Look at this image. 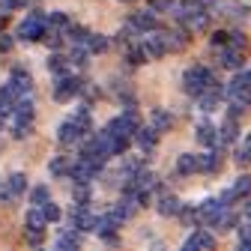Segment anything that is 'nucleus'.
Wrapping results in <instances>:
<instances>
[{
	"label": "nucleus",
	"instance_id": "obj_5",
	"mask_svg": "<svg viewBox=\"0 0 251 251\" xmlns=\"http://www.w3.org/2000/svg\"><path fill=\"white\" fill-rule=\"evenodd\" d=\"M45 33H48V15H45V12H30V15L18 24V39H24V42L45 39Z\"/></svg>",
	"mask_w": 251,
	"mask_h": 251
},
{
	"label": "nucleus",
	"instance_id": "obj_16",
	"mask_svg": "<svg viewBox=\"0 0 251 251\" xmlns=\"http://www.w3.org/2000/svg\"><path fill=\"white\" fill-rule=\"evenodd\" d=\"M218 57H222L218 63H222L225 69H239V66H242V48H239V45H227V48H222V54H218Z\"/></svg>",
	"mask_w": 251,
	"mask_h": 251
},
{
	"label": "nucleus",
	"instance_id": "obj_27",
	"mask_svg": "<svg viewBox=\"0 0 251 251\" xmlns=\"http://www.w3.org/2000/svg\"><path fill=\"white\" fill-rule=\"evenodd\" d=\"M87 57H90V48L87 45H72V51H69L72 66H87Z\"/></svg>",
	"mask_w": 251,
	"mask_h": 251
},
{
	"label": "nucleus",
	"instance_id": "obj_29",
	"mask_svg": "<svg viewBox=\"0 0 251 251\" xmlns=\"http://www.w3.org/2000/svg\"><path fill=\"white\" fill-rule=\"evenodd\" d=\"M152 126H155V129H168V126H171V114L168 111H152Z\"/></svg>",
	"mask_w": 251,
	"mask_h": 251
},
{
	"label": "nucleus",
	"instance_id": "obj_36",
	"mask_svg": "<svg viewBox=\"0 0 251 251\" xmlns=\"http://www.w3.org/2000/svg\"><path fill=\"white\" fill-rule=\"evenodd\" d=\"M150 9H174V0H150Z\"/></svg>",
	"mask_w": 251,
	"mask_h": 251
},
{
	"label": "nucleus",
	"instance_id": "obj_18",
	"mask_svg": "<svg viewBox=\"0 0 251 251\" xmlns=\"http://www.w3.org/2000/svg\"><path fill=\"white\" fill-rule=\"evenodd\" d=\"M15 105H18V96L9 90V84H3V87H0V114H3V117H12Z\"/></svg>",
	"mask_w": 251,
	"mask_h": 251
},
{
	"label": "nucleus",
	"instance_id": "obj_19",
	"mask_svg": "<svg viewBox=\"0 0 251 251\" xmlns=\"http://www.w3.org/2000/svg\"><path fill=\"white\" fill-rule=\"evenodd\" d=\"M198 141L203 144V147H218L222 141H218V129L212 123H201L198 126Z\"/></svg>",
	"mask_w": 251,
	"mask_h": 251
},
{
	"label": "nucleus",
	"instance_id": "obj_23",
	"mask_svg": "<svg viewBox=\"0 0 251 251\" xmlns=\"http://www.w3.org/2000/svg\"><path fill=\"white\" fill-rule=\"evenodd\" d=\"M218 141H222V144H230V141H236V117H233V114L225 120V126H222V129H218Z\"/></svg>",
	"mask_w": 251,
	"mask_h": 251
},
{
	"label": "nucleus",
	"instance_id": "obj_17",
	"mask_svg": "<svg viewBox=\"0 0 251 251\" xmlns=\"http://www.w3.org/2000/svg\"><path fill=\"white\" fill-rule=\"evenodd\" d=\"M93 218H96V215H90L87 206H75V209H72V218H69V225H72L75 230H93Z\"/></svg>",
	"mask_w": 251,
	"mask_h": 251
},
{
	"label": "nucleus",
	"instance_id": "obj_33",
	"mask_svg": "<svg viewBox=\"0 0 251 251\" xmlns=\"http://www.w3.org/2000/svg\"><path fill=\"white\" fill-rule=\"evenodd\" d=\"M87 48H90V51H105V48H108V39L99 36V33H93L90 42H87Z\"/></svg>",
	"mask_w": 251,
	"mask_h": 251
},
{
	"label": "nucleus",
	"instance_id": "obj_13",
	"mask_svg": "<svg viewBox=\"0 0 251 251\" xmlns=\"http://www.w3.org/2000/svg\"><path fill=\"white\" fill-rule=\"evenodd\" d=\"M129 24L138 30L141 36L152 33V30H159V21H155V15H152V12H135V15L129 18Z\"/></svg>",
	"mask_w": 251,
	"mask_h": 251
},
{
	"label": "nucleus",
	"instance_id": "obj_31",
	"mask_svg": "<svg viewBox=\"0 0 251 251\" xmlns=\"http://www.w3.org/2000/svg\"><path fill=\"white\" fill-rule=\"evenodd\" d=\"M30 201H33L36 206H42L45 201H51V198H48V188H45V185H36L33 192H30Z\"/></svg>",
	"mask_w": 251,
	"mask_h": 251
},
{
	"label": "nucleus",
	"instance_id": "obj_9",
	"mask_svg": "<svg viewBox=\"0 0 251 251\" xmlns=\"http://www.w3.org/2000/svg\"><path fill=\"white\" fill-rule=\"evenodd\" d=\"M105 129H111L114 135H123V138H132L138 129H141V120H138V114L129 108V111H126V114H120V117H114L108 126H105Z\"/></svg>",
	"mask_w": 251,
	"mask_h": 251
},
{
	"label": "nucleus",
	"instance_id": "obj_20",
	"mask_svg": "<svg viewBox=\"0 0 251 251\" xmlns=\"http://www.w3.org/2000/svg\"><path fill=\"white\" fill-rule=\"evenodd\" d=\"M69 66H72V60H69L66 54H60V51L48 57V69H51L54 75H69Z\"/></svg>",
	"mask_w": 251,
	"mask_h": 251
},
{
	"label": "nucleus",
	"instance_id": "obj_32",
	"mask_svg": "<svg viewBox=\"0 0 251 251\" xmlns=\"http://www.w3.org/2000/svg\"><path fill=\"white\" fill-rule=\"evenodd\" d=\"M48 171H51L54 176H60V174H66V171H69V162L63 159V155H57V159H54V162L48 165Z\"/></svg>",
	"mask_w": 251,
	"mask_h": 251
},
{
	"label": "nucleus",
	"instance_id": "obj_28",
	"mask_svg": "<svg viewBox=\"0 0 251 251\" xmlns=\"http://www.w3.org/2000/svg\"><path fill=\"white\" fill-rule=\"evenodd\" d=\"M81 245V236L75 233V227L69 230V233H63L60 239H57V248H78Z\"/></svg>",
	"mask_w": 251,
	"mask_h": 251
},
{
	"label": "nucleus",
	"instance_id": "obj_14",
	"mask_svg": "<svg viewBox=\"0 0 251 251\" xmlns=\"http://www.w3.org/2000/svg\"><path fill=\"white\" fill-rule=\"evenodd\" d=\"M215 12L222 15V18H233V21L248 18V9L239 6V3H230V0H218V3H215Z\"/></svg>",
	"mask_w": 251,
	"mask_h": 251
},
{
	"label": "nucleus",
	"instance_id": "obj_34",
	"mask_svg": "<svg viewBox=\"0 0 251 251\" xmlns=\"http://www.w3.org/2000/svg\"><path fill=\"white\" fill-rule=\"evenodd\" d=\"M239 245L242 248H251V218L245 222V227H239Z\"/></svg>",
	"mask_w": 251,
	"mask_h": 251
},
{
	"label": "nucleus",
	"instance_id": "obj_4",
	"mask_svg": "<svg viewBox=\"0 0 251 251\" xmlns=\"http://www.w3.org/2000/svg\"><path fill=\"white\" fill-rule=\"evenodd\" d=\"M182 87H185L188 96L201 99L203 93H209L212 87H218V81H215L212 69H206V66H192V69H185V75H182Z\"/></svg>",
	"mask_w": 251,
	"mask_h": 251
},
{
	"label": "nucleus",
	"instance_id": "obj_30",
	"mask_svg": "<svg viewBox=\"0 0 251 251\" xmlns=\"http://www.w3.org/2000/svg\"><path fill=\"white\" fill-rule=\"evenodd\" d=\"M39 209L45 212V218H48V225H51V222H57V218H60V206H57L54 201H45V203H42Z\"/></svg>",
	"mask_w": 251,
	"mask_h": 251
},
{
	"label": "nucleus",
	"instance_id": "obj_11",
	"mask_svg": "<svg viewBox=\"0 0 251 251\" xmlns=\"http://www.w3.org/2000/svg\"><path fill=\"white\" fill-rule=\"evenodd\" d=\"M9 90L15 93L18 99L30 96V90H33V78H30V72H27L24 66H15V69L9 72Z\"/></svg>",
	"mask_w": 251,
	"mask_h": 251
},
{
	"label": "nucleus",
	"instance_id": "obj_21",
	"mask_svg": "<svg viewBox=\"0 0 251 251\" xmlns=\"http://www.w3.org/2000/svg\"><path fill=\"white\" fill-rule=\"evenodd\" d=\"M212 245H215V242H212V236H209V233H203V230H195L192 236L185 239V248H188V251H192V248H212Z\"/></svg>",
	"mask_w": 251,
	"mask_h": 251
},
{
	"label": "nucleus",
	"instance_id": "obj_39",
	"mask_svg": "<svg viewBox=\"0 0 251 251\" xmlns=\"http://www.w3.org/2000/svg\"><path fill=\"white\" fill-rule=\"evenodd\" d=\"M3 120H6V117H3V114H0V126H3Z\"/></svg>",
	"mask_w": 251,
	"mask_h": 251
},
{
	"label": "nucleus",
	"instance_id": "obj_10",
	"mask_svg": "<svg viewBox=\"0 0 251 251\" xmlns=\"http://www.w3.org/2000/svg\"><path fill=\"white\" fill-rule=\"evenodd\" d=\"M84 90V81L81 78H72V75H57V84H54V99L57 102H69L75 99L78 93Z\"/></svg>",
	"mask_w": 251,
	"mask_h": 251
},
{
	"label": "nucleus",
	"instance_id": "obj_8",
	"mask_svg": "<svg viewBox=\"0 0 251 251\" xmlns=\"http://www.w3.org/2000/svg\"><path fill=\"white\" fill-rule=\"evenodd\" d=\"M123 222H126V218H123L117 209H111V212H102V215L93 218V230H96L99 236H105L108 242H114V230L123 227Z\"/></svg>",
	"mask_w": 251,
	"mask_h": 251
},
{
	"label": "nucleus",
	"instance_id": "obj_7",
	"mask_svg": "<svg viewBox=\"0 0 251 251\" xmlns=\"http://www.w3.org/2000/svg\"><path fill=\"white\" fill-rule=\"evenodd\" d=\"M45 227H48L45 212H42L39 206L30 209L27 218H24V236H27V242H30V245H39V242L45 239Z\"/></svg>",
	"mask_w": 251,
	"mask_h": 251
},
{
	"label": "nucleus",
	"instance_id": "obj_2",
	"mask_svg": "<svg viewBox=\"0 0 251 251\" xmlns=\"http://www.w3.org/2000/svg\"><path fill=\"white\" fill-rule=\"evenodd\" d=\"M212 3V0H182V3L176 6V21L185 27V30H203L206 24H209V6Z\"/></svg>",
	"mask_w": 251,
	"mask_h": 251
},
{
	"label": "nucleus",
	"instance_id": "obj_37",
	"mask_svg": "<svg viewBox=\"0 0 251 251\" xmlns=\"http://www.w3.org/2000/svg\"><path fill=\"white\" fill-rule=\"evenodd\" d=\"M12 48V39L9 36H0V51H9Z\"/></svg>",
	"mask_w": 251,
	"mask_h": 251
},
{
	"label": "nucleus",
	"instance_id": "obj_22",
	"mask_svg": "<svg viewBox=\"0 0 251 251\" xmlns=\"http://www.w3.org/2000/svg\"><path fill=\"white\" fill-rule=\"evenodd\" d=\"M159 212H162V215H179V212H182V203H179V198H174V195H165V198L159 201Z\"/></svg>",
	"mask_w": 251,
	"mask_h": 251
},
{
	"label": "nucleus",
	"instance_id": "obj_15",
	"mask_svg": "<svg viewBox=\"0 0 251 251\" xmlns=\"http://www.w3.org/2000/svg\"><path fill=\"white\" fill-rule=\"evenodd\" d=\"M135 141H138V147L144 152H150L155 144H159V129H155V126H147V129H144V126H141V129L135 132Z\"/></svg>",
	"mask_w": 251,
	"mask_h": 251
},
{
	"label": "nucleus",
	"instance_id": "obj_3",
	"mask_svg": "<svg viewBox=\"0 0 251 251\" xmlns=\"http://www.w3.org/2000/svg\"><path fill=\"white\" fill-rule=\"evenodd\" d=\"M222 171V155L218 152H185L176 162V174H215Z\"/></svg>",
	"mask_w": 251,
	"mask_h": 251
},
{
	"label": "nucleus",
	"instance_id": "obj_6",
	"mask_svg": "<svg viewBox=\"0 0 251 251\" xmlns=\"http://www.w3.org/2000/svg\"><path fill=\"white\" fill-rule=\"evenodd\" d=\"M30 126H33V102L24 96V99H18L15 111H12V135L15 138L30 135Z\"/></svg>",
	"mask_w": 251,
	"mask_h": 251
},
{
	"label": "nucleus",
	"instance_id": "obj_24",
	"mask_svg": "<svg viewBox=\"0 0 251 251\" xmlns=\"http://www.w3.org/2000/svg\"><path fill=\"white\" fill-rule=\"evenodd\" d=\"M6 185H9L12 198H21L27 192V176L24 174H12V176H6Z\"/></svg>",
	"mask_w": 251,
	"mask_h": 251
},
{
	"label": "nucleus",
	"instance_id": "obj_12",
	"mask_svg": "<svg viewBox=\"0 0 251 251\" xmlns=\"http://www.w3.org/2000/svg\"><path fill=\"white\" fill-rule=\"evenodd\" d=\"M248 195H251V176H236V182L227 192H222V201L230 203V201H239V198H248Z\"/></svg>",
	"mask_w": 251,
	"mask_h": 251
},
{
	"label": "nucleus",
	"instance_id": "obj_35",
	"mask_svg": "<svg viewBox=\"0 0 251 251\" xmlns=\"http://www.w3.org/2000/svg\"><path fill=\"white\" fill-rule=\"evenodd\" d=\"M15 198H12V192H9V185H6V179L0 182V203H12Z\"/></svg>",
	"mask_w": 251,
	"mask_h": 251
},
{
	"label": "nucleus",
	"instance_id": "obj_26",
	"mask_svg": "<svg viewBox=\"0 0 251 251\" xmlns=\"http://www.w3.org/2000/svg\"><path fill=\"white\" fill-rule=\"evenodd\" d=\"M233 159H236L239 165H251V135L242 138V144H239L236 152H233Z\"/></svg>",
	"mask_w": 251,
	"mask_h": 251
},
{
	"label": "nucleus",
	"instance_id": "obj_38",
	"mask_svg": "<svg viewBox=\"0 0 251 251\" xmlns=\"http://www.w3.org/2000/svg\"><path fill=\"white\" fill-rule=\"evenodd\" d=\"M242 212H245V218H251V201H245V206H242Z\"/></svg>",
	"mask_w": 251,
	"mask_h": 251
},
{
	"label": "nucleus",
	"instance_id": "obj_25",
	"mask_svg": "<svg viewBox=\"0 0 251 251\" xmlns=\"http://www.w3.org/2000/svg\"><path fill=\"white\" fill-rule=\"evenodd\" d=\"M72 201H75V206H87L90 203V182H75Z\"/></svg>",
	"mask_w": 251,
	"mask_h": 251
},
{
	"label": "nucleus",
	"instance_id": "obj_1",
	"mask_svg": "<svg viewBox=\"0 0 251 251\" xmlns=\"http://www.w3.org/2000/svg\"><path fill=\"white\" fill-rule=\"evenodd\" d=\"M90 132H93L90 108H87V105H81V108L75 111V117H69L66 123H60V129H57V141H60L63 147H72V144L84 141Z\"/></svg>",
	"mask_w": 251,
	"mask_h": 251
}]
</instances>
